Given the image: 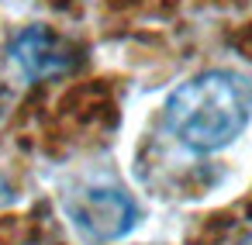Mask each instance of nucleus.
I'll list each match as a JSON object with an SVG mask.
<instances>
[{
  "instance_id": "obj_2",
  "label": "nucleus",
  "mask_w": 252,
  "mask_h": 245,
  "mask_svg": "<svg viewBox=\"0 0 252 245\" xmlns=\"http://www.w3.org/2000/svg\"><path fill=\"white\" fill-rule=\"evenodd\" d=\"M73 221L97 242L125 238L138 224V204L118 186H90L69 204Z\"/></svg>"
},
{
  "instance_id": "obj_1",
  "label": "nucleus",
  "mask_w": 252,
  "mask_h": 245,
  "mask_svg": "<svg viewBox=\"0 0 252 245\" xmlns=\"http://www.w3.org/2000/svg\"><path fill=\"white\" fill-rule=\"evenodd\" d=\"M252 121V83L231 69H207L166 100V128L190 152H221Z\"/></svg>"
},
{
  "instance_id": "obj_3",
  "label": "nucleus",
  "mask_w": 252,
  "mask_h": 245,
  "mask_svg": "<svg viewBox=\"0 0 252 245\" xmlns=\"http://www.w3.org/2000/svg\"><path fill=\"white\" fill-rule=\"evenodd\" d=\"M7 59H11V66H14L25 80L63 76V73L76 62L73 49H69L59 35H52L49 28H42V25H32V28L18 31L14 42H11V49H7Z\"/></svg>"
}]
</instances>
